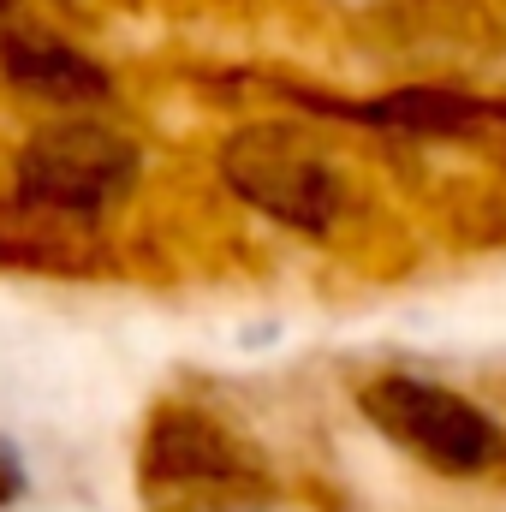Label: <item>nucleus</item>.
Here are the masks:
<instances>
[{
	"label": "nucleus",
	"instance_id": "1",
	"mask_svg": "<svg viewBox=\"0 0 506 512\" xmlns=\"http://www.w3.org/2000/svg\"><path fill=\"white\" fill-rule=\"evenodd\" d=\"M137 483H143L149 507L161 512H197L268 495V471L251 453V441L197 405H161L149 417L143 453H137Z\"/></svg>",
	"mask_w": 506,
	"mask_h": 512
},
{
	"label": "nucleus",
	"instance_id": "2",
	"mask_svg": "<svg viewBox=\"0 0 506 512\" xmlns=\"http://www.w3.org/2000/svg\"><path fill=\"white\" fill-rule=\"evenodd\" d=\"M12 179H18L24 203L48 209L60 221H78V227H96L137 185V143L78 108L72 120L42 126L18 149Z\"/></svg>",
	"mask_w": 506,
	"mask_h": 512
},
{
	"label": "nucleus",
	"instance_id": "3",
	"mask_svg": "<svg viewBox=\"0 0 506 512\" xmlns=\"http://www.w3.org/2000/svg\"><path fill=\"white\" fill-rule=\"evenodd\" d=\"M358 405L393 447H405L441 477H495L506 465V429L453 387L423 376H376L358 393Z\"/></svg>",
	"mask_w": 506,
	"mask_h": 512
},
{
	"label": "nucleus",
	"instance_id": "4",
	"mask_svg": "<svg viewBox=\"0 0 506 512\" xmlns=\"http://www.w3.org/2000/svg\"><path fill=\"white\" fill-rule=\"evenodd\" d=\"M221 179L280 227L328 233L346 215V185L334 161L292 126H245L221 143Z\"/></svg>",
	"mask_w": 506,
	"mask_h": 512
},
{
	"label": "nucleus",
	"instance_id": "5",
	"mask_svg": "<svg viewBox=\"0 0 506 512\" xmlns=\"http://www.w3.org/2000/svg\"><path fill=\"white\" fill-rule=\"evenodd\" d=\"M0 78L54 108H96L114 90L90 54H78L72 42L48 36L36 24H0Z\"/></svg>",
	"mask_w": 506,
	"mask_h": 512
},
{
	"label": "nucleus",
	"instance_id": "6",
	"mask_svg": "<svg viewBox=\"0 0 506 512\" xmlns=\"http://www.w3.org/2000/svg\"><path fill=\"white\" fill-rule=\"evenodd\" d=\"M346 120H364L381 131H411V137H483V131H506V102H483V96H459V90H393L376 102H352L340 108Z\"/></svg>",
	"mask_w": 506,
	"mask_h": 512
},
{
	"label": "nucleus",
	"instance_id": "7",
	"mask_svg": "<svg viewBox=\"0 0 506 512\" xmlns=\"http://www.w3.org/2000/svg\"><path fill=\"white\" fill-rule=\"evenodd\" d=\"M24 495V465H18V453L0 441V507H12Z\"/></svg>",
	"mask_w": 506,
	"mask_h": 512
}]
</instances>
